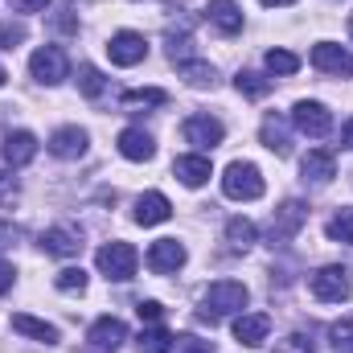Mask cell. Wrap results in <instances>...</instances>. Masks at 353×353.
I'll use <instances>...</instances> for the list:
<instances>
[{"label":"cell","mask_w":353,"mask_h":353,"mask_svg":"<svg viewBox=\"0 0 353 353\" xmlns=\"http://www.w3.org/2000/svg\"><path fill=\"white\" fill-rule=\"evenodd\" d=\"M33 157H37V136L33 132H8L4 136V165L25 169Z\"/></svg>","instance_id":"obj_19"},{"label":"cell","mask_w":353,"mask_h":353,"mask_svg":"<svg viewBox=\"0 0 353 353\" xmlns=\"http://www.w3.org/2000/svg\"><path fill=\"white\" fill-rule=\"evenodd\" d=\"M173 218V205H169V197L165 193H140L136 197V222L140 226H161V222H169Z\"/></svg>","instance_id":"obj_16"},{"label":"cell","mask_w":353,"mask_h":353,"mask_svg":"<svg viewBox=\"0 0 353 353\" xmlns=\"http://www.w3.org/2000/svg\"><path fill=\"white\" fill-rule=\"evenodd\" d=\"M136 312H140V321H144V325H161V316H165V308H161L157 300H140V304H136Z\"/></svg>","instance_id":"obj_36"},{"label":"cell","mask_w":353,"mask_h":353,"mask_svg":"<svg viewBox=\"0 0 353 353\" xmlns=\"http://www.w3.org/2000/svg\"><path fill=\"white\" fill-rule=\"evenodd\" d=\"M87 341L94 345V350H103V353H115L123 341H128V325H123L119 316H99V321L90 325Z\"/></svg>","instance_id":"obj_12"},{"label":"cell","mask_w":353,"mask_h":353,"mask_svg":"<svg viewBox=\"0 0 353 353\" xmlns=\"http://www.w3.org/2000/svg\"><path fill=\"white\" fill-rule=\"evenodd\" d=\"M29 74H33L37 83H46V87H58V83H66L70 62H66V54H62L58 46H41V50L29 58Z\"/></svg>","instance_id":"obj_7"},{"label":"cell","mask_w":353,"mask_h":353,"mask_svg":"<svg viewBox=\"0 0 353 353\" xmlns=\"http://www.w3.org/2000/svg\"><path fill=\"white\" fill-rule=\"evenodd\" d=\"M226 243H230V251H251V247L259 243L255 222H251V218H230V222H226Z\"/></svg>","instance_id":"obj_23"},{"label":"cell","mask_w":353,"mask_h":353,"mask_svg":"<svg viewBox=\"0 0 353 353\" xmlns=\"http://www.w3.org/2000/svg\"><path fill=\"white\" fill-rule=\"evenodd\" d=\"M17 243V226H4L0 222V247H12Z\"/></svg>","instance_id":"obj_41"},{"label":"cell","mask_w":353,"mask_h":353,"mask_svg":"<svg viewBox=\"0 0 353 353\" xmlns=\"http://www.w3.org/2000/svg\"><path fill=\"white\" fill-rule=\"evenodd\" d=\"M107 54H111L115 66H140V62L148 58V41H144V33L123 29V33H115V37L107 41Z\"/></svg>","instance_id":"obj_9"},{"label":"cell","mask_w":353,"mask_h":353,"mask_svg":"<svg viewBox=\"0 0 353 353\" xmlns=\"http://www.w3.org/2000/svg\"><path fill=\"white\" fill-rule=\"evenodd\" d=\"M12 279H17V271H12V263H4V259H0V296H4L8 288H12Z\"/></svg>","instance_id":"obj_40"},{"label":"cell","mask_w":353,"mask_h":353,"mask_svg":"<svg viewBox=\"0 0 353 353\" xmlns=\"http://www.w3.org/2000/svg\"><path fill=\"white\" fill-rule=\"evenodd\" d=\"M136 350L140 353H173V333L161 329V325H148V329L136 337Z\"/></svg>","instance_id":"obj_25"},{"label":"cell","mask_w":353,"mask_h":353,"mask_svg":"<svg viewBox=\"0 0 353 353\" xmlns=\"http://www.w3.org/2000/svg\"><path fill=\"white\" fill-rule=\"evenodd\" d=\"M325 234H329L333 243H353V210L333 214V218H329V226H325Z\"/></svg>","instance_id":"obj_30"},{"label":"cell","mask_w":353,"mask_h":353,"mask_svg":"<svg viewBox=\"0 0 353 353\" xmlns=\"http://www.w3.org/2000/svg\"><path fill=\"white\" fill-rule=\"evenodd\" d=\"M234 87H239V94H247V99H263L267 90H271V79L255 74V70H239L234 74Z\"/></svg>","instance_id":"obj_27"},{"label":"cell","mask_w":353,"mask_h":353,"mask_svg":"<svg viewBox=\"0 0 353 353\" xmlns=\"http://www.w3.org/2000/svg\"><path fill=\"white\" fill-rule=\"evenodd\" d=\"M312 66H316L321 74L350 79L353 74V54L341 50V46H333V41H316V46H312Z\"/></svg>","instance_id":"obj_10"},{"label":"cell","mask_w":353,"mask_h":353,"mask_svg":"<svg viewBox=\"0 0 353 353\" xmlns=\"http://www.w3.org/2000/svg\"><path fill=\"white\" fill-rule=\"evenodd\" d=\"M41 251L46 255H58V259H74L83 251V234L74 226H50L41 234Z\"/></svg>","instance_id":"obj_13"},{"label":"cell","mask_w":353,"mask_h":353,"mask_svg":"<svg viewBox=\"0 0 353 353\" xmlns=\"http://www.w3.org/2000/svg\"><path fill=\"white\" fill-rule=\"evenodd\" d=\"M205 17H210V25L222 29L226 37H234V33L243 29V8H239V0H210V4H205Z\"/></svg>","instance_id":"obj_20"},{"label":"cell","mask_w":353,"mask_h":353,"mask_svg":"<svg viewBox=\"0 0 353 353\" xmlns=\"http://www.w3.org/2000/svg\"><path fill=\"white\" fill-rule=\"evenodd\" d=\"M329 345H333V353H353V321L329 325Z\"/></svg>","instance_id":"obj_31"},{"label":"cell","mask_w":353,"mask_h":353,"mask_svg":"<svg viewBox=\"0 0 353 353\" xmlns=\"http://www.w3.org/2000/svg\"><path fill=\"white\" fill-rule=\"evenodd\" d=\"M12 333H25V337L46 341V345H54V341H58V329H54V325H46V321H37V316H29V312H17V316H12Z\"/></svg>","instance_id":"obj_24"},{"label":"cell","mask_w":353,"mask_h":353,"mask_svg":"<svg viewBox=\"0 0 353 353\" xmlns=\"http://www.w3.org/2000/svg\"><path fill=\"white\" fill-rule=\"evenodd\" d=\"M308 288H312L316 300H325V304H341V300H350L353 279H350V271H345L341 263H329V267H321V271L308 279Z\"/></svg>","instance_id":"obj_5"},{"label":"cell","mask_w":353,"mask_h":353,"mask_svg":"<svg viewBox=\"0 0 353 353\" xmlns=\"http://www.w3.org/2000/svg\"><path fill=\"white\" fill-rule=\"evenodd\" d=\"M267 333H271V316L263 312H239L234 316V337H239V345H263Z\"/></svg>","instance_id":"obj_17"},{"label":"cell","mask_w":353,"mask_h":353,"mask_svg":"<svg viewBox=\"0 0 353 353\" xmlns=\"http://www.w3.org/2000/svg\"><path fill=\"white\" fill-rule=\"evenodd\" d=\"M181 136H185V144H193L197 152H210V148L222 144L226 128H222V119H214V115H189V119L181 123Z\"/></svg>","instance_id":"obj_8"},{"label":"cell","mask_w":353,"mask_h":353,"mask_svg":"<svg viewBox=\"0 0 353 353\" xmlns=\"http://www.w3.org/2000/svg\"><path fill=\"white\" fill-rule=\"evenodd\" d=\"M259 140H263V148H271L275 157H288V152H292V136H288V123H283L279 115H267L263 119Z\"/></svg>","instance_id":"obj_22"},{"label":"cell","mask_w":353,"mask_h":353,"mask_svg":"<svg viewBox=\"0 0 353 353\" xmlns=\"http://www.w3.org/2000/svg\"><path fill=\"white\" fill-rule=\"evenodd\" d=\"M308 222V205L304 201H283L275 214H271V222H267V239H271V247L275 243H292L296 234H300V226Z\"/></svg>","instance_id":"obj_6"},{"label":"cell","mask_w":353,"mask_h":353,"mask_svg":"<svg viewBox=\"0 0 353 353\" xmlns=\"http://www.w3.org/2000/svg\"><path fill=\"white\" fill-rule=\"evenodd\" d=\"M350 37H353V17H350Z\"/></svg>","instance_id":"obj_45"},{"label":"cell","mask_w":353,"mask_h":353,"mask_svg":"<svg viewBox=\"0 0 353 353\" xmlns=\"http://www.w3.org/2000/svg\"><path fill=\"white\" fill-rule=\"evenodd\" d=\"M17 201V181L0 169V205H12Z\"/></svg>","instance_id":"obj_37"},{"label":"cell","mask_w":353,"mask_h":353,"mask_svg":"<svg viewBox=\"0 0 353 353\" xmlns=\"http://www.w3.org/2000/svg\"><path fill=\"white\" fill-rule=\"evenodd\" d=\"M247 300H251L247 283H239V279H218V283H210V288H205L197 321H205V325H218L222 316H234V312H243V308H247Z\"/></svg>","instance_id":"obj_1"},{"label":"cell","mask_w":353,"mask_h":353,"mask_svg":"<svg viewBox=\"0 0 353 353\" xmlns=\"http://www.w3.org/2000/svg\"><path fill=\"white\" fill-rule=\"evenodd\" d=\"M17 41H25V25H12V21H4V25H0V50H12Z\"/></svg>","instance_id":"obj_34"},{"label":"cell","mask_w":353,"mask_h":353,"mask_svg":"<svg viewBox=\"0 0 353 353\" xmlns=\"http://www.w3.org/2000/svg\"><path fill=\"white\" fill-rule=\"evenodd\" d=\"M87 144H90V136L83 128H74V123H66V128H58V132L50 136V152H54L58 161H79V157H87Z\"/></svg>","instance_id":"obj_11"},{"label":"cell","mask_w":353,"mask_h":353,"mask_svg":"<svg viewBox=\"0 0 353 353\" xmlns=\"http://www.w3.org/2000/svg\"><path fill=\"white\" fill-rule=\"evenodd\" d=\"M300 173H304V181H312V185H329L337 176V157L329 148H308V157L300 161Z\"/></svg>","instance_id":"obj_15"},{"label":"cell","mask_w":353,"mask_h":353,"mask_svg":"<svg viewBox=\"0 0 353 353\" xmlns=\"http://www.w3.org/2000/svg\"><path fill=\"white\" fill-rule=\"evenodd\" d=\"M79 90H83L87 99H99V94L107 90V79H103V70H94V66H79Z\"/></svg>","instance_id":"obj_32"},{"label":"cell","mask_w":353,"mask_h":353,"mask_svg":"<svg viewBox=\"0 0 353 353\" xmlns=\"http://www.w3.org/2000/svg\"><path fill=\"white\" fill-rule=\"evenodd\" d=\"M292 350H296V353H304V350L312 353V350H316V341H312V333H296V337H292Z\"/></svg>","instance_id":"obj_39"},{"label":"cell","mask_w":353,"mask_h":353,"mask_svg":"<svg viewBox=\"0 0 353 353\" xmlns=\"http://www.w3.org/2000/svg\"><path fill=\"white\" fill-rule=\"evenodd\" d=\"M267 70L271 74H279V79H288V74H296L300 70V58L292 54V50H267Z\"/></svg>","instance_id":"obj_28"},{"label":"cell","mask_w":353,"mask_h":353,"mask_svg":"<svg viewBox=\"0 0 353 353\" xmlns=\"http://www.w3.org/2000/svg\"><path fill=\"white\" fill-rule=\"evenodd\" d=\"M222 193L234 201H255V197H263V173L251 161H234L222 173Z\"/></svg>","instance_id":"obj_2"},{"label":"cell","mask_w":353,"mask_h":353,"mask_svg":"<svg viewBox=\"0 0 353 353\" xmlns=\"http://www.w3.org/2000/svg\"><path fill=\"white\" fill-rule=\"evenodd\" d=\"M94 263H99V271H103L107 279L128 283V279L136 275V267H140V255H136V247H132V243H107V247H99Z\"/></svg>","instance_id":"obj_3"},{"label":"cell","mask_w":353,"mask_h":353,"mask_svg":"<svg viewBox=\"0 0 353 353\" xmlns=\"http://www.w3.org/2000/svg\"><path fill=\"white\" fill-rule=\"evenodd\" d=\"M176 70L185 74L189 87H214V83H218V70H214L210 62H201V58H189V62H181Z\"/></svg>","instance_id":"obj_26"},{"label":"cell","mask_w":353,"mask_h":353,"mask_svg":"<svg viewBox=\"0 0 353 353\" xmlns=\"http://www.w3.org/2000/svg\"><path fill=\"white\" fill-rule=\"evenodd\" d=\"M267 8H288V4H296V0H263Z\"/></svg>","instance_id":"obj_43"},{"label":"cell","mask_w":353,"mask_h":353,"mask_svg":"<svg viewBox=\"0 0 353 353\" xmlns=\"http://www.w3.org/2000/svg\"><path fill=\"white\" fill-rule=\"evenodd\" d=\"M173 173L181 185H189V189H197V185H205L210 181V157L205 152H189V157H176L173 161Z\"/></svg>","instance_id":"obj_18"},{"label":"cell","mask_w":353,"mask_h":353,"mask_svg":"<svg viewBox=\"0 0 353 353\" xmlns=\"http://www.w3.org/2000/svg\"><path fill=\"white\" fill-rule=\"evenodd\" d=\"M119 152H123L128 161H152L157 140H152L144 128H123V132H119Z\"/></svg>","instance_id":"obj_21"},{"label":"cell","mask_w":353,"mask_h":353,"mask_svg":"<svg viewBox=\"0 0 353 353\" xmlns=\"http://www.w3.org/2000/svg\"><path fill=\"white\" fill-rule=\"evenodd\" d=\"M8 4H12L17 12H41V8L50 4V0H8Z\"/></svg>","instance_id":"obj_38"},{"label":"cell","mask_w":353,"mask_h":353,"mask_svg":"<svg viewBox=\"0 0 353 353\" xmlns=\"http://www.w3.org/2000/svg\"><path fill=\"white\" fill-rule=\"evenodd\" d=\"M292 128L304 132L308 140H325V136L333 132V111H329L325 103H316V99H300V103L292 107Z\"/></svg>","instance_id":"obj_4"},{"label":"cell","mask_w":353,"mask_h":353,"mask_svg":"<svg viewBox=\"0 0 353 353\" xmlns=\"http://www.w3.org/2000/svg\"><path fill=\"white\" fill-rule=\"evenodd\" d=\"M148 267H152L157 275H173L176 267H185V247H181L176 239H157V243L148 247Z\"/></svg>","instance_id":"obj_14"},{"label":"cell","mask_w":353,"mask_h":353,"mask_svg":"<svg viewBox=\"0 0 353 353\" xmlns=\"http://www.w3.org/2000/svg\"><path fill=\"white\" fill-rule=\"evenodd\" d=\"M173 350H176V353H214V350H210V341H201V337H189V333H185V337H173Z\"/></svg>","instance_id":"obj_35"},{"label":"cell","mask_w":353,"mask_h":353,"mask_svg":"<svg viewBox=\"0 0 353 353\" xmlns=\"http://www.w3.org/2000/svg\"><path fill=\"white\" fill-rule=\"evenodd\" d=\"M54 283H58V292H83L87 288V271L83 267H62Z\"/></svg>","instance_id":"obj_33"},{"label":"cell","mask_w":353,"mask_h":353,"mask_svg":"<svg viewBox=\"0 0 353 353\" xmlns=\"http://www.w3.org/2000/svg\"><path fill=\"white\" fill-rule=\"evenodd\" d=\"M169 94L157 87H144V90H123V107H165Z\"/></svg>","instance_id":"obj_29"},{"label":"cell","mask_w":353,"mask_h":353,"mask_svg":"<svg viewBox=\"0 0 353 353\" xmlns=\"http://www.w3.org/2000/svg\"><path fill=\"white\" fill-rule=\"evenodd\" d=\"M4 79H8V74H4V66H0V87H4Z\"/></svg>","instance_id":"obj_44"},{"label":"cell","mask_w":353,"mask_h":353,"mask_svg":"<svg viewBox=\"0 0 353 353\" xmlns=\"http://www.w3.org/2000/svg\"><path fill=\"white\" fill-rule=\"evenodd\" d=\"M341 140H345V148H353V119L345 123V132H341Z\"/></svg>","instance_id":"obj_42"}]
</instances>
